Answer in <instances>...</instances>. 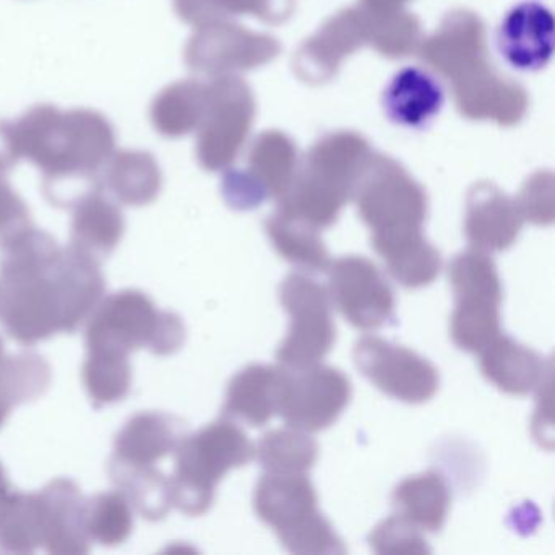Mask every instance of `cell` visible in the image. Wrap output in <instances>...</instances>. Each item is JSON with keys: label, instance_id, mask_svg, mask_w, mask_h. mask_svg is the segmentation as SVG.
<instances>
[{"label": "cell", "instance_id": "obj_1", "mask_svg": "<svg viewBox=\"0 0 555 555\" xmlns=\"http://www.w3.org/2000/svg\"><path fill=\"white\" fill-rule=\"evenodd\" d=\"M0 321L12 339L34 346L74 333L105 294L100 262L30 229L2 248Z\"/></svg>", "mask_w": 555, "mask_h": 555}, {"label": "cell", "instance_id": "obj_2", "mask_svg": "<svg viewBox=\"0 0 555 555\" xmlns=\"http://www.w3.org/2000/svg\"><path fill=\"white\" fill-rule=\"evenodd\" d=\"M115 145V129L93 109L40 105L15 121L0 122V154L12 167L28 160L40 168L44 196L57 207H74L102 190L100 175Z\"/></svg>", "mask_w": 555, "mask_h": 555}, {"label": "cell", "instance_id": "obj_3", "mask_svg": "<svg viewBox=\"0 0 555 555\" xmlns=\"http://www.w3.org/2000/svg\"><path fill=\"white\" fill-rule=\"evenodd\" d=\"M87 323V352L129 360L139 349L171 356L184 344L186 330L178 314L158 310L149 295L121 291L96 305Z\"/></svg>", "mask_w": 555, "mask_h": 555}, {"label": "cell", "instance_id": "obj_4", "mask_svg": "<svg viewBox=\"0 0 555 555\" xmlns=\"http://www.w3.org/2000/svg\"><path fill=\"white\" fill-rule=\"evenodd\" d=\"M256 456L248 435L229 418H220L186 437L175 450L171 502L184 515H204L212 506L216 487L229 470Z\"/></svg>", "mask_w": 555, "mask_h": 555}, {"label": "cell", "instance_id": "obj_5", "mask_svg": "<svg viewBox=\"0 0 555 555\" xmlns=\"http://www.w3.org/2000/svg\"><path fill=\"white\" fill-rule=\"evenodd\" d=\"M255 509L292 554L343 555L347 551L318 509L317 490L307 474L266 473L256 486Z\"/></svg>", "mask_w": 555, "mask_h": 555}, {"label": "cell", "instance_id": "obj_6", "mask_svg": "<svg viewBox=\"0 0 555 555\" xmlns=\"http://www.w3.org/2000/svg\"><path fill=\"white\" fill-rule=\"evenodd\" d=\"M451 287L456 308L451 314L450 336L454 346L479 352L500 331L503 291L495 262L487 253H460L451 261Z\"/></svg>", "mask_w": 555, "mask_h": 555}, {"label": "cell", "instance_id": "obj_7", "mask_svg": "<svg viewBox=\"0 0 555 555\" xmlns=\"http://www.w3.org/2000/svg\"><path fill=\"white\" fill-rule=\"evenodd\" d=\"M279 298L291 314V330L275 357L284 369L318 365L336 340L330 291L305 274H291L279 288Z\"/></svg>", "mask_w": 555, "mask_h": 555}, {"label": "cell", "instance_id": "obj_8", "mask_svg": "<svg viewBox=\"0 0 555 555\" xmlns=\"http://www.w3.org/2000/svg\"><path fill=\"white\" fill-rule=\"evenodd\" d=\"M353 363L379 391L408 404L437 395L438 370L424 357L376 336H363L353 347Z\"/></svg>", "mask_w": 555, "mask_h": 555}, {"label": "cell", "instance_id": "obj_9", "mask_svg": "<svg viewBox=\"0 0 555 555\" xmlns=\"http://www.w3.org/2000/svg\"><path fill=\"white\" fill-rule=\"evenodd\" d=\"M330 297L357 330L375 331L395 317V292L375 262L344 256L331 262Z\"/></svg>", "mask_w": 555, "mask_h": 555}, {"label": "cell", "instance_id": "obj_10", "mask_svg": "<svg viewBox=\"0 0 555 555\" xmlns=\"http://www.w3.org/2000/svg\"><path fill=\"white\" fill-rule=\"evenodd\" d=\"M352 396V385L340 370L318 365L288 370L279 414L288 427L314 434L331 427Z\"/></svg>", "mask_w": 555, "mask_h": 555}, {"label": "cell", "instance_id": "obj_11", "mask_svg": "<svg viewBox=\"0 0 555 555\" xmlns=\"http://www.w3.org/2000/svg\"><path fill=\"white\" fill-rule=\"evenodd\" d=\"M554 31L551 9L538 0H522L496 25V53L516 73H539L554 56Z\"/></svg>", "mask_w": 555, "mask_h": 555}, {"label": "cell", "instance_id": "obj_12", "mask_svg": "<svg viewBox=\"0 0 555 555\" xmlns=\"http://www.w3.org/2000/svg\"><path fill=\"white\" fill-rule=\"evenodd\" d=\"M447 103L441 80L421 66L396 70L382 93V108L391 125L405 131H425L443 112Z\"/></svg>", "mask_w": 555, "mask_h": 555}, {"label": "cell", "instance_id": "obj_13", "mask_svg": "<svg viewBox=\"0 0 555 555\" xmlns=\"http://www.w3.org/2000/svg\"><path fill=\"white\" fill-rule=\"evenodd\" d=\"M43 547L50 554L79 555L90 551L86 531V502L69 479H56L37 493Z\"/></svg>", "mask_w": 555, "mask_h": 555}, {"label": "cell", "instance_id": "obj_14", "mask_svg": "<svg viewBox=\"0 0 555 555\" xmlns=\"http://www.w3.org/2000/svg\"><path fill=\"white\" fill-rule=\"evenodd\" d=\"M184 424L165 412H142L125 425L115 441V453L109 463L122 466H157L175 453L184 438Z\"/></svg>", "mask_w": 555, "mask_h": 555}, {"label": "cell", "instance_id": "obj_15", "mask_svg": "<svg viewBox=\"0 0 555 555\" xmlns=\"http://www.w3.org/2000/svg\"><path fill=\"white\" fill-rule=\"evenodd\" d=\"M287 378L288 370L284 366H246L229 383L223 414L251 427H262L279 414Z\"/></svg>", "mask_w": 555, "mask_h": 555}, {"label": "cell", "instance_id": "obj_16", "mask_svg": "<svg viewBox=\"0 0 555 555\" xmlns=\"http://www.w3.org/2000/svg\"><path fill=\"white\" fill-rule=\"evenodd\" d=\"M477 353L482 375L506 395H528L552 370L538 352L502 333Z\"/></svg>", "mask_w": 555, "mask_h": 555}, {"label": "cell", "instance_id": "obj_17", "mask_svg": "<svg viewBox=\"0 0 555 555\" xmlns=\"http://www.w3.org/2000/svg\"><path fill=\"white\" fill-rule=\"evenodd\" d=\"M73 209L70 246L99 262L108 258L125 235L121 209L102 190L87 194Z\"/></svg>", "mask_w": 555, "mask_h": 555}, {"label": "cell", "instance_id": "obj_18", "mask_svg": "<svg viewBox=\"0 0 555 555\" xmlns=\"http://www.w3.org/2000/svg\"><path fill=\"white\" fill-rule=\"evenodd\" d=\"M373 248L385 259L389 274L402 287H425L440 275V253L422 238L417 229L375 235Z\"/></svg>", "mask_w": 555, "mask_h": 555}, {"label": "cell", "instance_id": "obj_19", "mask_svg": "<svg viewBox=\"0 0 555 555\" xmlns=\"http://www.w3.org/2000/svg\"><path fill=\"white\" fill-rule=\"evenodd\" d=\"M157 162L147 152H115L100 175V188L126 206H147L160 193Z\"/></svg>", "mask_w": 555, "mask_h": 555}, {"label": "cell", "instance_id": "obj_20", "mask_svg": "<svg viewBox=\"0 0 555 555\" xmlns=\"http://www.w3.org/2000/svg\"><path fill=\"white\" fill-rule=\"evenodd\" d=\"M392 506L421 531H440L450 512V486L438 470H425L396 486Z\"/></svg>", "mask_w": 555, "mask_h": 555}, {"label": "cell", "instance_id": "obj_21", "mask_svg": "<svg viewBox=\"0 0 555 555\" xmlns=\"http://www.w3.org/2000/svg\"><path fill=\"white\" fill-rule=\"evenodd\" d=\"M51 383V369L37 353L8 356L0 339V427L12 409L37 399Z\"/></svg>", "mask_w": 555, "mask_h": 555}, {"label": "cell", "instance_id": "obj_22", "mask_svg": "<svg viewBox=\"0 0 555 555\" xmlns=\"http://www.w3.org/2000/svg\"><path fill=\"white\" fill-rule=\"evenodd\" d=\"M108 470L119 492L144 518L158 521L168 515L173 506L171 483L157 466L138 467L109 463Z\"/></svg>", "mask_w": 555, "mask_h": 555}, {"label": "cell", "instance_id": "obj_23", "mask_svg": "<svg viewBox=\"0 0 555 555\" xmlns=\"http://www.w3.org/2000/svg\"><path fill=\"white\" fill-rule=\"evenodd\" d=\"M256 456L266 473L307 474L318 460V443L307 431L279 428L262 435Z\"/></svg>", "mask_w": 555, "mask_h": 555}, {"label": "cell", "instance_id": "obj_24", "mask_svg": "<svg viewBox=\"0 0 555 555\" xmlns=\"http://www.w3.org/2000/svg\"><path fill=\"white\" fill-rule=\"evenodd\" d=\"M132 506L119 490L99 493L86 502V531L90 541L122 544L132 532Z\"/></svg>", "mask_w": 555, "mask_h": 555}, {"label": "cell", "instance_id": "obj_25", "mask_svg": "<svg viewBox=\"0 0 555 555\" xmlns=\"http://www.w3.org/2000/svg\"><path fill=\"white\" fill-rule=\"evenodd\" d=\"M43 547L40 506L37 493L14 492L11 505L0 522V548L28 554Z\"/></svg>", "mask_w": 555, "mask_h": 555}, {"label": "cell", "instance_id": "obj_26", "mask_svg": "<svg viewBox=\"0 0 555 555\" xmlns=\"http://www.w3.org/2000/svg\"><path fill=\"white\" fill-rule=\"evenodd\" d=\"M83 385L95 408L122 401L131 391L132 366L129 360L87 356L82 369Z\"/></svg>", "mask_w": 555, "mask_h": 555}, {"label": "cell", "instance_id": "obj_27", "mask_svg": "<svg viewBox=\"0 0 555 555\" xmlns=\"http://www.w3.org/2000/svg\"><path fill=\"white\" fill-rule=\"evenodd\" d=\"M275 251L301 271L324 272L330 269L331 256L320 238L308 230L274 220L268 227Z\"/></svg>", "mask_w": 555, "mask_h": 555}, {"label": "cell", "instance_id": "obj_28", "mask_svg": "<svg viewBox=\"0 0 555 555\" xmlns=\"http://www.w3.org/2000/svg\"><path fill=\"white\" fill-rule=\"evenodd\" d=\"M369 541L373 551L382 555H424L430 552L421 529L398 513L378 522L370 532Z\"/></svg>", "mask_w": 555, "mask_h": 555}, {"label": "cell", "instance_id": "obj_29", "mask_svg": "<svg viewBox=\"0 0 555 555\" xmlns=\"http://www.w3.org/2000/svg\"><path fill=\"white\" fill-rule=\"evenodd\" d=\"M12 165L0 154V249L30 229V210L9 181Z\"/></svg>", "mask_w": 555, "mask_h": 555}, {"label": "cell", "instance_id": "obj_30", "mask_svg": "<svg viewBox=\"0 0 555 555\" xmlns=\"http://www.w3.org/2000/svg\"><path fill=\"white\" fill-rule=\"evenodd\" d=\"M12 495H14V490H12L11 483H9L4 467L0 464V522L4 519L5 512H8L9 505H11Z\"/></svg>", "mask_w": 555, "mask_h": 555}]
</instances>
